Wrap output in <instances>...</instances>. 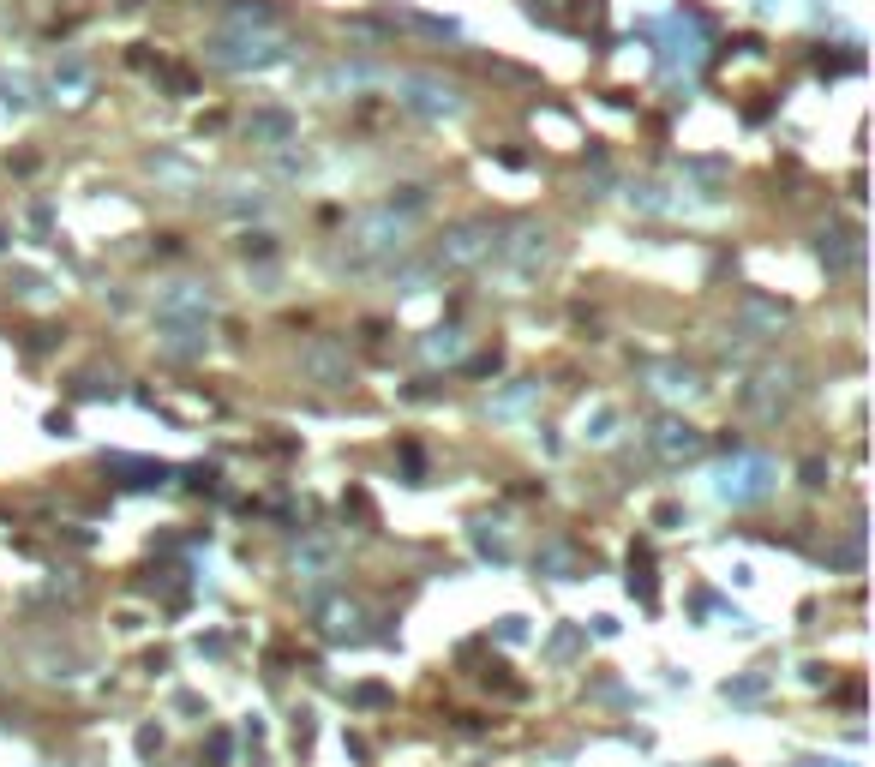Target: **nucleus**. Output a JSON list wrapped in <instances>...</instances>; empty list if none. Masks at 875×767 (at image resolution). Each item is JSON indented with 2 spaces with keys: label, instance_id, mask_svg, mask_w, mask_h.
Listing matches in <instances>:
<instances>
[{
  "label": "nucleus",
  "instance_id": "nucleus-1",
  "mask_svg": "<svg viewBox=\"0 0 875 767\" xmlns=\"http://www.w3.org/2000/svg\"><path fill=\"white\" fill-rule=\"evenodd\" d=\"M492 246H498L492 222H450V228L438 234V264H450V270H468V264H480Z\"/></svg>",
  "mask_w": 875,
  "mask_h": 767
},
{
  "label": "nucleus",
  "instance_id": "nucleus-2",
  "mask_svg": "<svg viewBox=\"0 0 875 767\" xmlns=\"http://www.w3.org/2000/svg\"><path fill=\"white\" fill-rule=\"evenodd\" d=\"M210 60L216 66H270V60H282V48L276 42H246V36H222V42H210Z\"/></svg>",
  "mask_w": 875,
  "mask_h": 767
},
{
  "label": "nucleus",
  "instance_id": "nucleus-3",
  "mask_svg": "<svg viewBox=\"0 0 875 767\" xmlns=\"http://www.w3.org/2000/svg\"><path fill=\"white\" fill-rule=\"evenodd\" d=\"M402 90H408V102H414L420 114H462V108H468L462 90H456V84H438V78H402Z\"/></svg>",
  "mask_w": 875,
  "mask_h": 767
},
{
  "label": "nucleus",
  "instance_id": "nucleus-4",
  "mask_svg": "<svg viewBox=\"0 0 875 767\" xmlns=\"http://www.w3.org/2000/svg\"><path fill=\"white\" fill-rule=\"evenodd\" d=\"M246 132L264 138V144H282V138H294V114H288V108H258V114L246 120Z\"/></svg>",
  "mask_w": 875,
  "mask_h": 767
},
{
  "label": "nucleus",
  "instance_id": "nucleus-5",
  "mask_svg": "<svg viewBox=\"0 0 875 767\" xmlns=\"http://www.w3.org/2000/svg\"><path fill=\"white\" fill-rule=\"evenodd\" d=\"M306 366H312L318 378H342V366H336V354H330V348H306Z\"/></svg>",
  "mask_w": 875,
  "mask_h": 767
},
{
  "label": "nucleus",
  "instance_id": "nucleus-6",
  "mask_svg": "<svg viewBox=\"0 0 875 767\" xmlns=\"http://www.w3.org/2000/svg\"><path fill=\"white\" fill-rule=\"evenodd\" d=\"M696 444H702V438H696L690 426H666V450H684V456H690Z\"/></svg>",
  "mask_w": 875,
  "mask_h": 767
}]
</instances>
